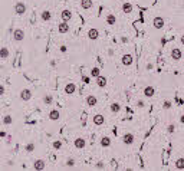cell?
Here are the masks:
<instances>
[{
    "mask_svg": "<svg viewBox=\"0 0 184 171\" xmlns=\"http://www.w3.org/2000/svg\"><path fill=\"white\" fill-rule=\"evenodd\" d=\"M32 91L29 89V88H23L20 92H19V98H20V101H23V102H28V101H30L32 99Z\"/></svg>",
    "mask_w": 184,
    "mask_h": 171,
    "instance_id": "6da1fadb",
    "label": "cell"
},
{
    "mask_svg": "<svg viewBox=\"0 0 184 171\" xmlns=\"http://www.w3.org/2000/svg\"><path fill=\"white\" fill-rule=\"evenodd\" d=\"M134 141H135V135L132 132H125L122 135V144L124 145H132Z\"/></svg>",
    "mask_w": 184,
    "mask_h": 171,
    "instance_id": "7a4b0ae2",
    "label": "cell"
},
{
    "mask_svg": "<svg viewBox=\"0 0 184 171\" xmlns=\"http://www.w3.org/2000/svg\"><path fill=\"white\" fill-rule=\"evenodd\" d=\"M26 3H23V2H17L16 5H15V12H16V15H19V16H23L25 13H26Z\"/></svg>",
    "mask_w": 184,
    "mask_h": 171,
    "instance_id": "3957f363",
    "label": "cell"
},
{
    "mask_svg": "<svg viewBox=\"0 0 184 171\" xmlns=\"http://www.w3.org/2000/svg\"><path fill=\"white\" fill-rule=\"evenodd\" d=\"M170 56H171V59L173 60H181V58H183V52H181V49L180 48H173L171 49V52H170Z\"/></svg>",
    "mask_w": 184,
    "mask_h": 171,
    "instance_id": "277c9868",
    "label": "cell"
},
{
    "mask_svg": "<svg viewBox=\"0 0 184 171\" xmlns=\"http://www.w3.org/2000/svg\"><path fill=\"white\" fill-rule=\"evenodd\" d=\"M13 39H15V42H23V39H25V30L23 29H15V32H13Z\"/></svg>",
    "mask_w": 184,
    "mask_h": 171,
    "instance_id": "5b68a950",
    "label": "cell"
},
{
    "mask_svg": "<svg viewBox=\"0 0 184 171\" xmlns=\"http://www.w3.org/2000/svg\"><path fill=\"white\" fill-rule=\"evenodd\" d=\"M132 62H134V58H132V55L131 53H125V55H122V58H121V63L124 65V66H131L132 65Z\"/></svg>",
    "mask_w": 184,
    "mask_h": 171,
    "instance_id": "8992f818",
    "label": "cell"
},
{
    "mask_svg": "<svg viewBox=\"0 0 184 171\" xmlns=\"http://www.w3.org/2000/svg\"><path fill=\"white\" fill-rule=\"evenodd\" d=\"M63 91H65V94H66V95H73V94L76 92V85H75L73 82H69V83H66V85H65Z\"/></svg>",
    "mask_w": 184,
    "mask_h": 171,
    "instance_id": "52a82bcc",
    "label": "cell"
},
{
    "mask_svg": "<svg viewBox=\"0 0 184 171\" xmlns=\"http://www.w3.org/2000/svg\"><path fill=\"white\" fill-rule=\"evenodd\" d=\"M73 145H75V148H78V150H83V148L86 147V139L82 138V137H78V138H75Z\"/></svg>",
    "mask_w": 184,
    "mask_h": 171,
    "instance_id": "ba28073f",
    "label": "cell"
},
{
    "mask_svg": "<svg viewBox=\"0 0 184 171\" xmlns=\"http://www.w3.org/2000/svg\"><path fill=\"white\" fill-rule=\"evenodd\" d=\"M142 94H144V97H145V98H152V97L155 95V88L152 87V85H148V87H145V88H144Z\"/></svg>",
    "mask_w": 184,
    "mask_h": 171,
    "instance_id": "9c48e42d",
    "label": "cell"
},
{
    "mask_svg": "<svg viewBox=\"0 0 184 171\" xmlns=\"http://www.w3.org/2000/svg\"><path fill=\"white\" fill-rule=\"evenodd\" d=\"M164 25H165V22H164V19L163 17H160V16H157V17H154V20H152V26H154V29H163L164 27Z\"/></svg>",
    "mask_w": 184,
    "mask_h": 171,
    "instance_id": "30bf717a",
    "label": "cell"
},
{
    "mask_svg": "<svg viewBox=\"0 0 184 171\" xmlns=\"http://www.w3.org/2000/svg\"><path fill=\"white\" fill-rule=\"evenodd\" d=\"M46 168V161L45 160H36L35 162H33V170H36V171H42V170H45Z\"/></svg>",
    "mask_w": 184,
    "mask_h": 171,
    "instance_id": "8fae6325",
    "label": "cell"
},
{
    "mask_svg": "<svg viewBox=\"0 0 184 171\" xmlns=\"http://www.w3.org/2000/svg\"><path fill=\"white\" fill-rule=\"evenodd\" d=\"M92 122H94L97 127H101V125L105 124V117H104L102 114H97L94 118H92Z\"/></svg>",
    "mask_w": 184,
    "mask_h": 171,
    "instance_id": "7c38bea8",
    "label": "cell"
},
{
    "mask_svg": "<svg viewBox=\"0 0 184 171\" xmlns=\"http://www.w3.org/2000/svg\"><path fill=\"white\" fill-rule=\"evenodd\" d=\"M98 38H99V30H98V29L92 27V29L88 30V39H89V40H97Z\"/></svg>",
    "mask_w": 184,
    "mask_h": 171,
    "instance_id": "4fadbf2b",
    "label": "cell"
},
{
    "mask_svg": "<svg viewBox=\"0 0 184 171\" xmlns=\"http://www.w3.org/2000/svg\"><path fill=\"white\" fill-rule=\"evenodd\" d=\"M60 19H62V22H69L72 19V12L69 9H63L60 12Z\"/></svg>",
    "mask_w": 184,
    "mask_h": 171,
    "instance_id": "5bb4252c",
    "label": "cell"
},
{
    "mask_svg": "<svg viewBox=\"0 0 184 171\" xmlns=\"http://www.w3.org/2000/svg\"><path fill=\"white\" fill-rule=\"evenodd\" d=\"M58 32L62 33V35L68 33V32H69V22H60V23L58 25Z\"/></svg>",
    "mask_w": 184,
    "mask_h": 171,
    "instance_id": "9a60e30c",
    "label": "cell"
},
{
    "mask_svg": "<svg viewBox=\"0 0 184 171\" xmlns=\"http://www.w3.org/2000/svg\"><path fill=\"white\" fill-rule=\"evenodd\" d=\"M85 101H86V105H88V107H95V105L98 104V99H97L95 95H88Z\"/></svg>",
    "mask_w": 184,
    "mask_h": 171,
    "instance_id": "2e32d148",
    "label": "cell"
},
{
    "mask_svg": "<svg viewBox=\"0 0 184 171\" xmlns=\"http://www.w3.org/2000/svg\"><path fill=\"white\" fill-rule=\"evenodd\" d=\"M48 118H49L50 121H59V118H60V112H59L58 109H52V111L49 112Z\"/></svg>",
    "mask_w": 184,
    "mask_h": 171,
    "instance_id": "e0dca14e",
    "label": "cell"
},
{
    "mask_svg": "<svg viewBox=\"0 0 184 171\" xmlns=\"http://www.w3.org/2000/svg\"><path fill=\"white\" fill-rule=\"evenodd\" d=\"M97 87L98 88H105L107 87V78L105 76H102V75L97 76Z\"/></svg>",
    "mask_w": 184,
    "mask_h": 171,
    "instance_id": "ac0fdd59",
    "label": "cell"
},
{
    "mask_svg": "<svg viewBox=\"0 0 184 171\" xmlns=\"http://www.w3.org/2000/svg\"><path fill=\"white\" fill-rule=\"evenodd\" d=\"M121 9H122V12H124L125 15H131L134 7H132V5H131V3L125 2V3H122V7H121Z\"/></svg>",
    "mask_w": 184,
    "mask_h": 171,
    "instance_id": "d6986e66",
    "label": "cell"
},
{
    "mask_svg": "<svg viewBox=\"0 0 184 171\" xmlns=\"http://www.w3.org/2000/svg\"><path fill=\"white\" fill-rule=\"evenodd\" d=\"M99 144H101V147H102V148H108V147H111L112 141H111V138H109V137H107V135H105V137H102V138H101V142H99Z\"/></svg>",
    "mask_w": 184,
    "mask_h": 171,
    "instance_id": "ffe728a7",
    "label": "cell"
},
{
    "mask_svg": "<svg viewBox=\"0 0 184 171\" xmlns=\"http://www.w3.org/2000/svg\"><path fill=\"white\" fill-rule=\"evenodd\" d=\"M40 19H42L43 22H50V19H52V13H50L49 10H42V13H40Z\"/></svg>",
    "mask_w": 184,
    "mask_h": 171,
    "instance_id": "44dd1931",
    "label": "cell"
},
{
    "mask_svg": "<svg viewBox=\"0 0 184 171\" xmlns=\"http://www.w3.org/2000/svg\"><path fill=\"white\" fill-rule=\"evenodd\" d=\"M107 23H108L109 26H115V25H117V16L112 15V13H108V15H107Z\"/></svg>",
    "mask_w": 184,
    "mask_h": 171,
    "instance_id": "7402d4cb",
    "label": "cell"
},
{
    "mask_svg": "<svg viewBox=\"0 0 184 171\" xmlns=\"http://www.w3.org/2000/svg\"><path fill=\"white\" fill-rule=\"evenodd\" d=\"M109 111H111L112 114H118V112L121 111V105H120V102H111V105H109Z\"/></svg>",
    "mask_w": 184,
    "mask_h": 171,
    "instance_id": "603a6c76",
    "label": "cell"
},
{
    "mask_svg": "<svg viewBox=\"0 0 184 171\" xmlns=\"http://www.w3.org/2000/svg\"><path fill=\"white\" fill-rule=\"evenodd\" d=\"M92 0H81V7L83 9V10H89L91 7H92Z\"/></svg>",
    "mask_w": 184,
    "mask_h": 171,
    "instance_id": "cb8c5ba5",
    "label": "cell"
},
{
    "mask_svg": "<svg viewBox=\"0 0 184 171\" xmlns=\"http://www.w3.org/2000/svg\"><path fill=\"white\" fill-rule=\"evenodd\" d=\"M9 55H10V50L7 48H2V49H0V58H2V59H7Z\"/></svg>",
    "mask_w": 184,
    "mask_h": 171,
    "instance_id": "d4e9b609",
    "label": "cell"
},
{
    "mask_svg": "<svg viewBox=\"0 0 184 171\" xmlns=\"http://www.w3.org/2000/svg\"><path fill=\"white\" fill-rule=\"evenodd\" d=\"M3 124H5V125H12V124H13V117H12L10 114H6V115L3 117Z\"/></svg>",
    "mask_w": 184,
    "mask_h": 171,
    "instance_id": "484cf974",
    "label": "cell"
},
{
    "mask_svg": "<svg viewBox=\"0 0 184 171\" xmlns=\"http://www.w3.org/2000/svg\"><path fill=\"white\" fill-rule=\"evenodd\" d=\"M42 101H43V104H45V105H50V104L53 102V97H52V95H49V94H46V95L43 97V99H42Z\"/></svg>",
    "mask_w": 184,
    "mask_h": 171,
    "instance_id": "4316f807",
    "label": "cell"
},
{
    "mask_svg": "<svg viewBox=\"0 0 184 171\" xmlns=\"http://www.w3.org/2000/svg\"><path fill=\"white\" fill-rule=\"evenodd\" d=\"M35 148H36V145H35V142H28L26 144V147H25V150H26V152H33L35 151Z\"/></svg>",
    "mask_w": 184,
    "mask_h": 171,
    "instance_id": "83f0119b",
    "label": "cell"
},
{
    "mask_svg": "<svg viewBox=\"0 0 184 171\" xmlns=\"http://www.w3.org/2000/svg\"><path fill=\"white\" fill-rule=\"evenodd\" d=\"M175 168H177V170H184V158H183V157L175 161Z\"/></svg>",
    "mask_w": 184,
    "mask_h": 171,
    "instance_id": "f1b7e54d",
    "label": "cell"
},
{
    "mask_svg": "<svg viewBox=\"0 0 184 171\" xmlns=\"http://www.w3.org/2000/svg\"><path fill=\"white\" fill-rule=\"evenodd\" d=\"M75 164H76L75 158H68V160L65 161V165H66L68 168H72V167H75Z\"/></svg>",
    "mask_w": 184,
    "mask_h": 171,
    "instance_id": "f546056e",
    "label": "cell"
},
{
    "mask_svg": "<svg viewBox=\"0 0 184 171\" xmlns=\"http://www.w3.org/2000/svg\"><path fill=\"white\" fill-rule=\"evenodd\" d=\"M171 107H173V102H171L170 99H165L164 104H163V108H164L165 111H168V109H171Z\"/></svg>",
    "mask_w": 184,
    "mask_h": 171,
    "instance_id": "4dcf8cb0",
    "label": "cell"
},
{
    "mask_svg": "<svg viewBox=\"0 0 184 171\" xmlns=\"http://www.w3.org/2000/svg\"><path fill=\"white\" fill-rule=\"evenodd\" d=\"M175 132V124H168L167 125V134H174Z\"/></svg>",
    "mask_w": 184,
    "mask_h": 171,
    "instance_id": "1f68e13d",
    "label": "cell"
},
{
    "mask_svg": "<svg viewBox=\"0 0 184 171\" xmlns=\"http://www.w3.org/2000/svg\"><path fill=\"white\" fill-rule=\"evenodd\" d=\"M101 75V69L99 68H94L91 70V76H94V78H97V76H99Z\"/></svg>",
    "mask_w": 184,
    "mask_h": 171,
    "instance_id": "d6a6232c",
    "label": "cell"
},
{
    "mask_svg": "<svg viewBox=\"0 0 184 171\" xmlns=\"http://www.w3.org/2000/svg\"><path fill=\"white\" fill-rule=\"evenodd\" d=\"M62 145H63V144H62V141H59V139L52 142V147H53L55 150H60V148H62Z\"/></svg>",
    "mask_w": 184,
    "mask_h": 171,
    "instance_id": "836d02e7",
    "label": "cell"
},
{
    "mask_svg": "<svg viewBox=\"0 0 184 171\" xmlns=\"http://www.w3.org/2000/svg\"><path fill=\"white\" fill-rule=\"evenodd\" d=\"M95 168H97V170H105V162H104V161H98V162L95 164Z\"/></svg>",
    "mask_w": 184,
    "mask_h": 171,
    "instance_id": "e575fe53",
    "label": "cell"
},
{
    "mask_svg": "<svg viewBox=\"0 0 184 171\" xmlns=\"http://www.w3.org/2000/svg\"><path fill=\"white\" fill-rule=\"evenodd\" d=\"M59 52H60V53H66V52H68V46H66V45H60V46H59Z\"/></svg>",
    "mask_w": 184,
    "mask_h": 171,
    "instance_id": "d590c367",
    "label": "cell"
},
{
    "mask_svg": "<svg viewBox=\"0 0 184 171\" xmlns=\"http://www.w3.org/2000/svg\"><path fill=\"white\" fill-rule=\"evenodd\" d=\"M6 92V88H5V85L3 83H0V97H3Z\"/></svg>",
    "mask_w": 184,
    "mask_h": 171,
    "instance_id": "8d00e7d4",
    "label": "cell"
},
{
    "mask_svg": "<svg viewBox=\"0 0 184 171\" xmlns=\"http://www.w3.org/2000/svg\"><path fill=\"white\" fill-rule=\"evenodd\" d=\"M120 40H121V43H128V42H130V39H128L127 36H121Z\"/></svg>",
    "mask_w": 184,
    "mask_h": 171,
    "instance_id": "74e56055",
    "label": "cell"
},
{
    "mask_svg": "<svg viewBox=\"0 0 184 171\" xmlns=\"http://www.w3.org/2000/svg\"><path fill=\"white\" fill-rule=\"evenodd\" d=\"M137 107H138V108H144V107H145L144 101H141V99H140V101H137Z\"/></svg>",
    "mask_w": 184,
    "mask_h": 171,
    "instance_id": "f35d334b",
    "label": "cell"
},
{
    "mask_svg": "<svg viewBox=\"0 0 184 171\" xmlns=\"http://www.w3.org/2000/svg\"><path fill=\"white\" fill-rule=\"evenodd\" d=\"M145 69H147V70H152V69H154V65H152V63H147V65H145Z\"/></svg>",
    "mask_w": 184,
    "mask_h": 171,
    "instance_id": "ab89813d",
    "label": "cell"
},
{
    "mask_svg": "<svg viewBox=\"0 0 184 171\" xmlns=\"http://www.w3.org/2000/svg\"><path fill=\"white\" fill-rule=\"evenodd\" d=\"M108 55H109V56H112V55H114V50H112V49H109V50H108Z\"/></svg>",
    "mask_w": 184,
    "mask_h": 171,
    "instance_id": "60d3db41",
    "label": "cell"
}]
</instances>
